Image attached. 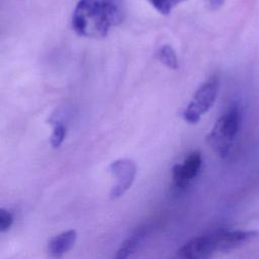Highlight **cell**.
Returning a JSON list of instances; mask_svg holds the SVG:
<instances>
[{
    "instance_id": "7c38bea8",
    "label": "cell",
    "mask_w": 259,
    "mask_h": 259,
    "mask_svg": "<svg viewBox=\"0 0 259 259\" xmlns=\"http://www.w3.org/2000/svg\"><path fill=\"white\" fill-rule=\"evenodd\" d=\"M153 7L162 14H169L171 10L184 0H148Z\"/></svg>"
},
{
    "instance_id": "9c48e42d",
    "label": "cell",
    "mask_w": 259,
    "mask_h": 259,
    "mask_svg": "<svg viewBox=\"0 0 259 259\" xmlns=\"http://www.w3.org/2000/svg\"><path fill=\"white\" fill-rule=\"evenodd\" d=\"M141 241V234H135L126 238L117 249L113 259H128V257L137 250Z\"/></svg>"
},
{
    "instance_id": "6da1fadb",
    "label": "cell",
    "mask_w": 259,
    "mask_h": 259,
    "mask_svg": "<svg viewBox=\"0 0 259 259\" xmlns=\"http://www.w3.org/2000/svg\"><path fill=\"white\" fill-rule=\"evenodd\" d=\"M125 13V0H79L72 14V27L81 36L104 37L123 21Z\"/></svg>"
},
{
    "instance_id": "52a82bcc",
    "label": "cell",
    "mask_w": 259,
    "mask_h": 259,
    "mask_svg": "<svg viewBox=\"0 0 259 259\" xmlns=\"http://www.w3.org/2000/svg\"><path fill=\"white\" fill-rule=\"evenodd\" d=\"M211 235L217 251L228 252L250 242L258 236V233L255 231L221 229L211 233Z\"/></svg>"
},
{
    "instance_id": "8fae6325",
    "label": "cell",
    "mask_w": 259,
    "mask_h": 259,
    "mask_svg": "<svg viewBox=\"0 0 259 259\" xmlns=\"http://www.w3.org/2000/svg\"><path fill=\"white\" fill-rule=\"evenodd\" d=\"M53 123V133L51 136V145L54 149L59 148L62 143L64 142L67 134V125L64 123L60 117H56L55 119L51 120Z\"/></svg>"
},
{
    "instance_id": "4fadbf2b",
    "label": "cell",
    "mask_w": 259,
    "mask_h": 259,
    "mask_svg": "<svg viewBox=\"0 0 259 259\" xmlns=\"http://www.w3.org/2000/svg\"><path fill=\"white\" fill-rule=\"evenodd\" d=\"M13 214L6 208H0V232L4 233L10 229L13 224Z\"/></svg>"
},
{
    "instance_id": "5bb4252c",
    "label": "cell",
    "mask_w": 259,
    "mask_h": 259,
    "mask_svg": "<svg viewBox=\"0 0 259 259\" xmlns=\"http://www.w3.org/2000/svg\"><path fill=\"white\" fill-rule=\"evenodd\" d=\"M203 2L209 10H218L225 4L226 0H203Z\"/></svg>"
},
{
    "instance_id": "5b68a950",
    "label": "cell",
    "mask_w": 259,
    "mask_h": 259,
    "mask_svg": "<svg viewBox=\"0 0 259 259\" xmlns=\"http://www.w3.org/2000/svg\"><path fill=\"white\" fill-rule=\"evenodd\" d=\"M217 252L212 235H200L181 246L174 259H210Z\"/></svg>"
},
{
    "instance_id": "3957f363",
    "label": "cell",
    "mask_w": 259,
    "mask_h": 259,
    "mask_svg": "<svg viewBox=\"0 0 259 259\" xmlns=\"http://www.w3.org/2000/svg\"><path fill=\"white\" fill-rule=\"evenodd\" d=\"M219 92V79L217 76L209 77L193 94L186 106L183 117L189 123H197L213 105Z\"/></svg>"
},
{
    "instance_id": "277c9868",
    "label": "cell",
    "mask_w": 259,
    "mask_h": 259,
    "mask_svg": "<svg viewBox=\"0 0 259 259\" xmlns=\"http://www.w3.org/2000/svg\"><path fill=\"white\" fill-rule=\"evenodd\" d=\"M109 171L115 178V183L111 187L109 195L111 199H117L133 185L137 174V167L133 160L122 158L113 161L109 166Z\"/></svg>"
},
{
    "instance_id": "30bf717a",
    "label": "cell",
    "mask_w": 259,
    "mask_h": 259,
    "mask_svg": "<svg viewBox=\"0 0 259 259\" xmlns=\"http://www.w3.org/2000/svg\"><path fill=\"white\" fill-rule=\"evenodd\" d=\"M157 58L159 59V61H161L169 69L176 70L179 66L176 52L169 45H164L158 50Z\"/></svg>"
},
{
    "instance_id": "8992f818",
    "label": "cell",
    "mask_w": 259,
    "mask_h": 259,
    "mask_svg": "<svg viewBox=\"0 0 259 259\" xmlns=\"http://www.w3.org/2000/svg\"><path fill=\"white\" fill-rule=\"evenodd\" d=\"M201 155L198 151H193L187 155L182 163L174 165L172 168V184L176 190L185 189L197 175L201 166Z\"/></svg>"
},
{
    "instance_id": "ba28073f",
    "label": "cell",
    "mask_w": 259,
    "mask_h": 259,
    "mask_svg": "<svg viewBox=\"0 0 259 259\" xmlns=\"http://www.w3.org/2000/svg\"><path fill=\"white\" fill-rule=\"evenodd\" d=\"M77 232L74 229L63 231L54 236L48 243V253L54 259H61L75 245Z\"/></svg>"
},
{
    "instance_id": "7a4b0ae2",
    "label": "cell",
    "mask_w": 259,
    "mask_h": 259,
    "mask_svg": "<svg viewBox=\"0 0 259 259\" xmlns=\"http://www.w3.org/2000/svg\"><path fill=\"white\" fill-rule=\"evenodd\" d=\"M241 123V113L237 105H232L222 114L211 131L207 135V144L220 156L226 157L239 132Z\"/></svg>"
}]
</instances>
